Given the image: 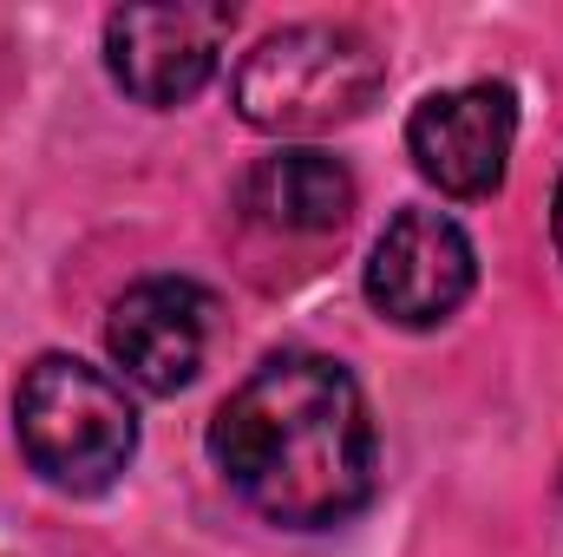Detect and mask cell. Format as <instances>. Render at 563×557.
<instances>
[{"label":"cell","instance_id":"cell-1","mask_svg":"<svg viewBox=\"0 0 563 557\" xmlns=\"http://www.w3.org/2000/svg\"><path fill=\"white\" fill-rule=\"evenodd\" d=\"M210 459L236 499L282 532L347 525L380 479V439L361 381L328 354L263 361L210 419Z\"/></svg>","mask_w":563,"mask_h":557},{"label":"cell","instance_id":"cell-2","mask_svg":"<svg viewBox=\"0 0 563 557\" xmlns=\"http://www.w3.org/2000/svg\"><path fill=\"white\" fill-rule=\"evenodd\" d=\"M380 86H387V53L361 26L301 20L256 40V53H243L230 99L243 125L276 139H308L361 119L380 99Z\"/></svg>","mask_w":563,"mask_h":557},{"label":"cell","instance_id":"cell-3","mask_svg":"<svg viewBox=\"0 0 563 557\" xmlns=\"http://www.w3.org/2000/svg\"><path fill=\"white\" fill-rule=\"evenodd\" d=\"M13 433H20L26 466L73 499L112 492L139 452V414H132L125 387L73 354H40L20 374Z\"/></svg>","mask_w":563,"mask_h":557},{"label":"cell","instance_id":"cell-4","mask_svg":"<svg viewBox=\"0 0 563 557\" xmlns=\"http://www.w3.org/2000/svg\"><path fill=\"white\" fill-rule=\"evenodd\" d=\"M230 26H236V7H217V0L119 7L106 20V66L119 79V92L164 112V106H184L210 86Z\"/></svg>","mask_w":563,"mask_h":557},{"label":"cell","instance_id":"cell-5","mask_svg":"<svg viewBox=\"0 0 563 557\" xmlns=\"http://www.w3.org/2000/svg\"><path fill=\"white\" fill-rule=\"evenodd\" d=\"M511 139H518V92L492 79L432 92L407 119V151L420 177L439 184L445 197H492L505 184Z\"/></svg>","mask_w":563,"mask_h":557},{"label":"cell","instance_id":"cell-6","mask_svg":"<svg viewBox=\"0 0 563 557\" xmlns=\"http://www.w3.org/2000/svg\"><path fill=\"white\" fill-rule=\"evenodd\" d=\"M472 243L439 210H400L367 263V302L400 328H439L472 295Z\"/></svg>","mask_w":563,"mask_h":557},{"label":"cell","instance_id":"cell-7","mask_svg":"<svg viewBox=\"0 0 563 557\" xmlns=\"http://www.w3.org/2000/svg\"><path fill=\"white\" fill-rule=\"evenodd\" d=\"M210 341V295L184 276H151L112 302L106 348L144 394H177L197 381Z\"/></svg>","mask_w":563,"mask_h":557},{"label":"cell","instance_id":"cell-8","mask_svg":"<svg viewBox=\"0 0 563 557\" xmlns=\"http://www.w3.org/2000/svg\"><path fill=\"white\" fill-rule=\"evenodd\" d=\"M243 210L288 237H328L354 217V171L314 144H288L243 177Z\"/></svg>","mask_w":563,"mask_h":557},{"label":"cell","instance_id":"cell-9","mask_svg":"<svg viewBox=\"0 0 563 557\" xmlns=\"http://www.w3.org/2000/svg\"><path fill=\"white\" fill-rule=\"evenodd\" d=\"M551 237H558V263H563V177H558V210H551Z\"/></svg>","mask_w":563,"mask_h":557}]
</instances>
